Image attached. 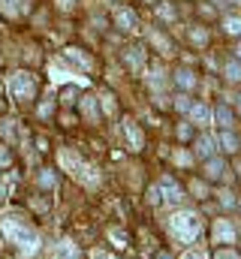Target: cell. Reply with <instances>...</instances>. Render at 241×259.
Listing matches in <instances>:
<instances>
[{"mask_svg":"<svg viewBox=\"0 0 241 259\" xmlns=\"http://www.w3.org/2000/svg\"><path fill=\"white\" fill-rule=\"evenodd\" d=\"M39 115L46 118V115H52V103H46V106H39Z\"/></svg>","mask_w":241,"mask_h":259,"instance_id":"cell-35","label":"cell"},{"mask_svg":"<svg viewBox=\"0 0 241 259\" xmlns=\"http://www.w3.org/2000/svg\"><path fill=\"white\" fill-rule=\"evenodd\" d=\"M178 136H181V139H190V124H181V127H178Z\"/></svg>","mask_w":241,"mask_h":259,"instance_id":"cell-34","label":"cell"},{"mask_svg":"<svg viewBox=\"0 0 241 259\" xmlns=\"http://www.w3.org/2000/svg\"><path fill=\"white\" fill-rule=\"evenodd\" d=\"M220 205H223V208H232V205H235V193H232V190H220Z\"/></svg>","mask_w":241,"mask_h":259,"instance_id":"cell-28","label":"cell"},{"mask_svg":"<svg viewBox=\"0 0 241 259\" xmlns=\"http://www.w3.org/2000/svg\"><path fill=\"white\" fill-rule=\"evenodd\" d=\"M226 175V163L220 160V157H208L205 160V178L208 181H217V178H223Z\"/></svg>","mask_w":241,"mask_h":259,"instance_id":"cell-7","label":"cell"},{"mask_svg":"<svg viewBox=\"0 0 241 259\" xmlns=\"http://www.w3.org/2000/svg\"><path fill=\"white\" fill-rule=\"evenodd\" d=\"M238 208H241V202H238Z\"/></svg>","mask_w":241,"mask_h":259,"instance_id":"cell-40","label":"cell"},{"mask_svg":"<svg viewBox=\"0 0 241 259\" xmlns=\"http://www.w3.org/2000/svg\"><path fill=\"white\" fill-rule=\"evenodd\" d=\"M175 109H178V112H187V109H190V100H187L184 94H181V97H175Z\"/></svg>","mask_w":241,"mask_h":259,"instance_id":"cell-32","label":"cell"},{"mask_svg":"<svg viewBox=\"0 0 241 259\" xmlns=\"http://www.w3.org/2000/svg\"><path fill=\"white\" fill-rule=\"evenodd\" d=\"M9 88H12V97H15V100H21V103L36 97V81H33V75H30V72H15Z\"/></svg>","mask_w":241,"mask_h":259,"instance_id":"cell-3","label":"cell"},{"mask_svg":"<svg viewBox=\"0 0 241 259\" xmlns=\"http://www.w3.org/2000/svg\"><path fill=\"white\" fill-rule=\"evenodd\" d=\"M190 39H193L196 46H205V42H208V33H205L202 27H193V30H190Z\"/></svg>","mask_w":241,"mask_h":259,"instance_id":"cell-23","label":"cell"},{"mask_svg":"<svg viewBox=\"0 0 241 259\" xmlns=\"http://www.w3.org/2000/svg\"><path fill=\"white\" fill-rule=\"evenodd\" d=\"M157 259H172L169 253H157Z\"/></svg>","mask_w":241,"mask_h":259,"instance_id":"cell-37","label":"cell"},{"mask_svg":"<svg viewBox=\"0 0 241 259\" xmlns=\"http://www.w3.org/2000/svg\"><path fill=\"white\" fill-rule=\"evenodd\" d=\"M211 118H214V121H217L223 130L232 127V109H229V106H217V109L211 112Z\"/></svg>","mask_w":241,"mask_h":259,"instance_id":"cell-13","label":"cell"},{"mask_svg":"<svg viewBox=\"0 0 241 259\" xmlns=\"http://www.w3.org/2000/svg\"><path fill=\"white\" fill-rule=\"evenodd\" d=\"M187 112H190V121H193V124H199V127L211 121V109H208L205 103H193V106H190Z\"/></svg>","mask_w":241,"mask_h":259,"instance_id":"cell-8","label":"cell"},{"mask_svg":"<svg viewBox=\"0 0 241 259\" xmlns=\"http://www.w3.org/2000/svg\"><path fill=\"white\" fill-rule=\"evenodd\" d=\"M193 154H196V157H205V160L214 157V139H211V136H199L196 145H193Z\"/></svg>","mask_w":241,"mask_h":259,"instance_id":"cell-10","label":"cell"},{"mask_svg":"<svg viewBox=\"0 0 241 259\" xmlns=\"http://www.w3.org/2000/svg\"><path fill=\"white\" fill-rule=\"evenodd\" d=\"M223 30H226L229 36H241V18L238 15H226V18H223Z\"/></svg>","mask_w":241,"mask_h":259,"instance_id":"cell-17","label":"cell"},{"mask_svg":"<svg viewBox=\"0 0 241 259\" xmlns=\"http://www.w3.org/2000/svg\"><path fill=\"white\" fill-rule=\"evenodd\" d=\"M220 148H223L226 154H235V151H238V136H235L232 130H223V133H220Z\"/></svg>","mask_w":241,"mask_h":259,"instance_id":"cell-14","label":"cell"},{"mask_svg":"<svg viewBox=\"0 0 241 259\" xmlns=\"http://www.w3.org/2000/svg\"><path fill=\"white\" fill-rule=\"evenodd\" d=\"M109 238H112L118 247H124V244H127V235H124V232H118V229H112V232H109Z\"/></svg>","mask_w":241,"mask_h":259,"instance_id":"cell-30","label":"cell"},{"mask_svg":"<svg viewBox=\"0 0 241 259\" xmlns=\"http://www.w3.org/2000/svg\"><path fill=\"white\" fill-rule=\"evenodd\" d=\"M30 205H33V208H36V211H46V208H49V205H46V199H33V202H30Z\"/></svg>","mask_w":241,"mask_h":259,"instance_id":"cell-33","label":"cell"},{"mask_svg":"<svg viewBox=\"0 0 241 259\" xmlns=\"http://www.w3.org/2000/svg\"><path fill=\"white\" fill-rule=\"evenodd\" d=\"M148 202H151V205H160V202H163V196H160L157 187H151V190H148Z\"/></svg>","mask_w":241,"mask_h":259,"instance_id":"cell-31","label":"cell"},{"mask_svg":"<svg viewBox=\"0 0 241 259\" xmlns=\"http://www.w3.org/2000/svg\"><path fill=\"white\" fill-rule=\"evenodd\" d=\"M235 61H238V64H241V46H238V49H235Z\"/></svg>","mask_w":241,"mask_h":259,"instance_id":"cell-36","label":"cell"},{"mask_svg":"<svg viewBox=\"0 0 241 259\" xmlns=\"http://www.w3.org/2000/svg\"><path fill=\"white\" fill-rule=\"evenodd\" d=\"M120 127H124V136H127V142H130V151H142V148H145L142 130H139V124H136V121L124 118V121H120Z\"/></svg>","mask_w":241,"mask_h":259,"instance_id":"cell-5","label":"cell"},{"mask_svg":"<svg viewBox=\"0 0 241 259\" xmlns=\"http://www.w3.org/2000/svg\"><path fill=\"white\" fill-rule=\"evenodd\" d=\"M60 100H63V106H78V91L75 88H63V94H60Z\"/></svg>","mask_w":241,"mask_h":259,"instance_id":"cell-20","label":"cell"},{"mask_svg":"<svg viewBox=\"0 0 241 259\" xmlns=\"http://www.w3.org/2000/svg\"><path fill=\"white\" fill-rule=\"evenodd\" d=\"M124 61L133 66V69H142V66H145V52H142L139 46H130V49L124 52Z\"/></svg>","mask_w":241,"mask_h":259,"instance_id":"cell-12","label":"cell"},{"mask_svg":"<svg viewBox=\"0 0 241 259\" xmlns=\"http://www.w3.org/2000/svg\"><path fill=\"white\" fill-rule=\"evenodd\" d=\"M0 232H3V238H6L9 244H15L24 256H33V253L39 250V232H36L21 214H6V217L0 220Z\"/></svg>","mask_w":241,"mask_h":259,"instance_id":"cell-1","label":"cell"},{"mask_svg":"<svg viewBox=\"0 0 241 259\" xmlns=\"http://www.w3.org/2000/svg\"><path fill=\"white\" fill-rule=\"evenodd\" d=\"M78 106H82V112H85L88 118H97V115H100V103H97V97H82Z\"/></svg>","mask_w":241,"mask_h":259,"instance_id":"cell-15","label":"cell"},{"mask_svg":"<svg viewBox=\"0 0 241 259\" xmlns=\"http://www.w3.org/2000/svg\"><path fill=\"white\" fill-rule=\"evenodd\" d=\"M0 9H3L9 18H15V15H18V6H15V0H0Z\"/></svg>","mask_w":241,"mask_h":259,"instance_id":"cell-26","label":"cell"},{"mask_svg":"<svg viewBox=\"0 0 241 259\" xmlns=\"http://www.w3.org/2000/svg\"><path fill=\"white\" fill-rule=\"evenodd\" d=\"M52 259H78V247H75L72 241H58Z\"/></svg>","mask_w":241,"mask_h":259,"instance_id":"cell-11","label":"cell"},{"mask_svg":"<svg viewBox=\"0 0 241 259\" xmlns=\"http://www.w3.org/2000/svg\"><path fill=\"white\" fill-rule=\"evenodd\" d=\"M66 58L72 61V64L85 66V69H91V58L88 55H82V49H66Z\"/></svg>","mask_w":241,"mask_h":259,"instance_id":"cell-18","label":"cell"},{"mask_svg":"<svg viewBox=\"0 0 241 259\" xmlns=\"http://www.w3.org/2000/svg\"><path fill=\"white\" fill-rule=\"evenodd\" d=\"M0 133H3L6 139H12V136H15V121H12V118H3V121H0Z\"/></svg>","mask_w":241,"mask_h":259,"instance_id":"cell-22","label":"cell"},{"mask_svg":"<svg viewBox=\"0 0 241 259\" xmlns=\"http://www.w3.org/2000/svg\"><path fill=\"white\" fill-rule=\"evenodd\" d=\"M115 24H118L120 30H136V15H133V9H127V6L115 9Z\"/></svg>","mask_w":241,"mask_h":259,"instance_id":"cell-9","label":"cell"},{"mask_svg":"<svg viewBox=\"0 0 241 259\" xmlns=\"http://www.w3.org/2000/svg\"><path fill=\"white\" fill-rule=\"evenodd\" d=\"M39 187H43V190H52V187H55V172H52V169H43V172H39Z\"/></svg>","mask_w":241,"mask_h":259,"instance_id":"cell-21","label":"cell"},{"mask_svg":"<svg viewBox=\"0 0 241 259\" xmlns=\"http://www.w3.org/2000/svg\"><path fill=\"white\" fill-rule=\"evenodd\" d=\"M211 259H241V256L232 250V247H220V250H214V256Z\"/></svg>","mask_w":241,"mask_h":259,"instance_id":"cell-24","label":"cell"},{"mask_svg":"<svg viewBox=\"0 0 241 259\" xmlns=\"http://www.w3.org/2000/svg\"><path fill=\"white\" fill-rule=\"evenodd\" d=\"M100 100H103V112H106V115H115V97H112V94H103Z\"/></svg>","mask_w":241,"mask_h":259,"instance_id":"cell-25","label":"cell"},{"mask_svg":"<svg viewBox=\"0 0 241 259\" xmlns=\"http://www.w3.org/2000/svg\"><path fill=\"white\" fill-rule=\"evenodd\" d=\"M157 190H160V196H163L166 202H181V199H184V190L178 187V181H175V178H169V175L157 184Z\"/></svg>","mask_w":241,"mask_h":259,"instance_id":"cell-6","label":"cell"},{"mask_svg":"<svg viewBox=\"0 0 241 259\" xmlns=\"http://www.w3.org/2000/svg\"><path fill=\"white\" fill-rule=\"evenodd\" d=\"M172 160H175L178 166H187V163H193V157H190L187 151H175V154H172Z\"/></svg>","mask_w":241,"mask_h":259,"instance_id":"cell-29","label":"cell"},{"mask_svg":"<svg viewBox=\"0 0 241 259\" xmlns=\"http://www.w3.org/2000/svg\"><path fill=\"white\" fill-rule=\"evenodd\" d=\"M238 115H241V103H238Z\"/></svg>","mask_w":241,"mask_h":259,"instance_id":"cell-38","label":"cell"},{"mask_svg":"<svg viewBox=\"0 0 241 259\" xmlns=\"http://www.w3.org/2000/svg\"><path fill=\"white\" fill-rule=\"evenodd\" d=\"M148 3H154V0H148Z\"/></svg>","mask_w":241,"mask_h":259,"instance_id":"cell-39","label":"cell"},{"mask_svg":"<svg viewBox=\"0 0 241 259\" xmlns=\"http://www.w3.org/2000/svg\"><path fill=\"white\" fill-rule=\"evenodd\" d=\"M223 75H226L229 81H241V64L238 61H226V64H223Z\"/></svg>","mask_w":241,"mask_h":259,"instance_id":"cell-19","label":"cell"},{"mask_svg":"<svg viewBox=\"0 0 241 259\" xmlns=\"http://www.w3.org/2000/svg\"><path fill=\"white\" fill-rule=\"evenodd\" d=\"M202 232V217L193 214V211H175L169 217V235L178 241V244H193Z\"/></svg>","mask_w":241,"mask_h":259,"instance_id":"cell-2","label":"cell"},{"mask_svg":"<svg viewBox=\"0 0 241 259\" xmlns=\"http://www.w3.org/2000/svg\"><path fill=\"white\" fill-rule=\"evenodd\" d=\"M175 84L184 88V91H190V88L196 84V75H193L190 69H178V72H175Z\"/></svg>","mask_w":241,"mask_h":259,"instance_id":"cell-16","label":"cell"},{"mask_svg":"<svg viewBox=\"0 0 241 259\" xmlns=\"http://www.w3.org/2000/svg\"><path fill=\"white\" fill-rule=\"evenodd\" d=\"M211 241L214 244H235V226L229 223V220H214V226H211Z\"/></svg>","mask_w":241,"mask_h":259,"instance_id":"cell-4","label":"cell"},{"mask_svg":"<svg viewBox=\"0 0 241 259\" xmlns=\"http://www.w3.org/2000/svg\"><path fill=\"white\" fill-rule=\"evenodd\" d=\"M9 166H12V154L6 145H0V169H9Z\"/></svg>","mask_w":241,"mask_h":259,"instance_id":"cell-27","label":"cell"}]
</instances>
